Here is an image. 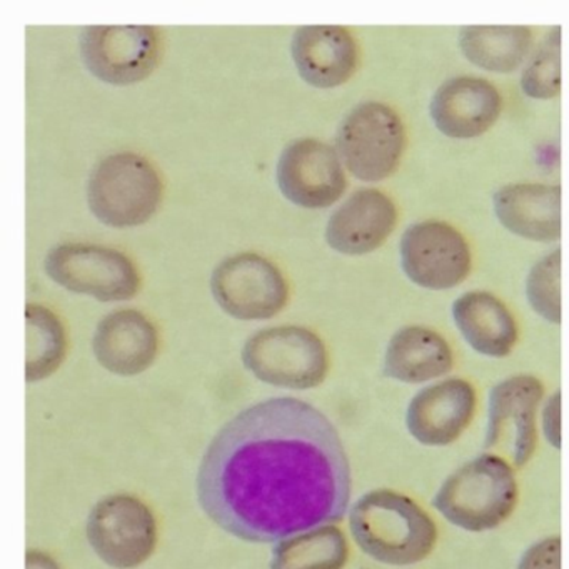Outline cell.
<instances>
[{
    "label": "cell",
    "mask_w": 569,
    "mask_h": 569,
    "mask_svg": "<svg viewBox=\"0 0 569 569\" xmlns=\"http://www.w3.org/2000/svg\"><path fill=\"white\" fill-rule=\"evenodd\" d=\"M455 352L445 336L426 326H405L386 346L382 372L402 385H431L448 378Z\"/></svg>",
    "instance_id": "obj_20"
},
{
    "label": "cell",
    "mask_w": 569,
    "mask_h": 569,
    "mask_svg": "<svg viewBox=\"0 0 569 569\" xmlns=\"http://www.w3.org/2000/svg\"><path fill=\"white\" fill-rule=\"evenodd\" d=\"M539 435L556 451H561V391L551 392L539 412Z\"/></svg>",
    "instance_id": "obj_28"
},
{
    "label": "cell",
    "mask_w": 569,
    "mask_h": 569,
    "mask_svg": "<svg viewBox=\"0 0 569 569\" xmlns=\"http://www.w3.org/2000/svg\"><path fill=\"white\" fill-rule=\"evenodd\" d=\"M478 412V391L468 379L448 376L419 389L405 412L408 435L425 448H448L461 439Z\"/></svg>",
    "instance_id": "obj_13"
},
{
    "label": "cell",
    "mask_w": 569,
    "mask_h": 569,
    "mask_svg": "<svg viewBox=\"0 0 569 569\" xmlns=\"http://www.w3.org/2000/svg\"><path fill=\"white\" fill-rule=\"evenodd\" d=\"M452 319L469 348L485 358H508L519 339L508 306L488 291H468L452 302Z\"/></svg>",
    "instance_id": "obj_21"
},
{
    "label": "cell",
    "mask_w": 569,
    "mask_h": 569,
    "mask_svg": "<svg viewBox=\"0 0 569 569\" xmlns=\"http://www.w3.org/2000/svg\"><path fill=\"white\" fill-rule=\"evenodd\" d=\"M526 299L549 325H561V249L539 259L526 278Z\"/></svg>",
    "instance_id": "obj_25"
},
{
    "label": "cell",
    "mask_w": 569,
    "mask_h": 569,
    "mask_svg": "<svg viewBox=\"0 0 569 569\" xmlns=\"http://www.w3.org/2000/svg\"><path fill=\"white\" fill-rule=\"evenodd\" d=\"M291 56L306 84L335 89L346 84L358 69L355 36L341 26H305L292 36Z\"/></svg>",
    "instance_id": "obj_17"
},
{
    "label": "cell",
    "mask_w": 569,
    "mask_h": 569,
    "mask_svg": "<svg viewBox=\"0 0 569 569\" xmlns=\"http://www.w3.org/2000/svg\"><path fill=\"white\" fill-rule=\"evenodd\" d=\"M92 352L102 368L132 378L151 368L158 358L159 332L151 319L134 309L102 318L92 338Z\"/></svg>",
    "instance_id": "obj_18"
},
{
    "label": "cell",
    "mask_w": 569,
    "mask_h": 569,
    "mask_svg": "<svg viewBox=\"0 0 569 569\" xmlns=\"http://www.w3.org/2000/svg\"><path fill=\"white\" fill-rule=\"evenodd\" d=\"M86 535L102 562L114 569H134L156 551L158 521L141 499L119 492L96 502L88 516Z\"/></svg>",
    "instance_id": "obj_8"
},
{
    "label": "cell",
    "mask_w": 569,
    "mask_h": 569,
    "mask_svg": "<svg viewBox=\"0 0 569 569\" xmlns=\"http://www.w3.org/2000/svg\"><path fill=\"white\" fill-rule=\"evenodd\" d=\"M162 201L158 169L134 152L102 159L89 176V209L109 228L128 229L148 222Z\"/></svg>",
    "instance_id": "obj_4"
},
{
    "label": "cell",
    "mask_w": 569,
    "mask_h": 569,
    "mask_svg": "<svg viewBox=\"0 0 569 569\" xmlns=\"http://www.w3.org/2000/svg\"><path fill=\"white\" fill-rule=\"evenodd\" d=\"M336 151L359 181H385L398 171L405 156V122L385 102H361L339 124Z\"/></svg>",
    "instance_id": "obj_6"
},
{
    "label": "cell",
    "mask_w": 569,
    "mask_h": 569,
    "mask_svg": "<svg viewBox=\"0 0 569 569\" xmlns=\"http://www.w3.org/2000/svg\"><path fill=\"white\" fill-rule=\"evenodd\" d=\"M521 89L528 98L549 101L561 92V29L549 31L541 48L532 54L521 76Z\"/></svg>",
    "instance_id": "obj_26"
},
{
    "label": "cell",
    "mask_w": 569,
    "mask_h": 569,
    "mask_svg": "<svg viewBox=\"0 0 569 569\" xmlns=\"http://www.w3.org/2000/svg\"><path fill=\"white\" fill-rule=\"evenodd\" d=\"M44 268L56 284L101 302L129 301L141 289L134 262L124 252L104 246H56L49 251Z\"/></svg>",
    "instance_id": "obj_9"
},
{
    "label": "cell",
    "mask_w": 569,
    "mask_h": 569,
    "mask_svg": "<svg viewBox=\"0 0 569 569\" xmlns=\"http://www.w3.org/2000/svg\"><path fill=\"white\" fill-rule=\"evenodd\" d=\"M458 44L476 68L509 74L531 56L535 38L522 26H469L459 31Z\"/></svg>",
    "instance_id": "obj_22"
},
{
    "label": "cell",
    "mask_w": 569,
    "mask_h": 569,
    "mask_svg": "<svg viewBox=\"0 0 569 569\" xmlns=\"http://www.w3.org/2000/svg\"><path fill=\"white\" fill-rule=\"evenodd\" d=\"M501 112L502 98L498 89L475 76H458L442 82L429 104L432 124L451 139H475L486 134Z\"/></svg>",
    "instance_id": "obj_15"
},
{
    "label": "cell",
    "mask_w": 569,
    "mask_h": 569,
    "mask_svg": "<svg viewBox=\"0 0 569 569\" xmlns=\"http://www.w3.org/2000/svg\"><path fill=\"white\" fill-rule=\"evenodd\" d=\"M276 182L289 202L305 209L329 208L348 188L338 151L318 139L286 146L276 166Z\"/></svg>",
    "instance_id": "obj_14"
},
{
    "label": "cell",
    "mask_w": 569,
    "mask_h": 569,
    "mask_svg": "<svg viewBox=\"0 0 569 569\" xmlns=\"http://www.w3.org/2000/svg\"><path fill=\"white\" fill-rule=\"evenodd\" d=\"M499 224L535 242L561 238V188L555 184H508L492 198Z\"/></svg>",
    "instance_id": "obj_19"
},
{
    "label": "cell",
    "mask_w": 569,
    "mask_h": 569,
    "mask_svg": "<svg viewBox=\"0 0 569 569\" xmlns=\"http://www.w3.org/2000/svg\"><path fill=\"white\" fill-rule=\"evenodd\" d=\"M26 569H61L59 562L41 549L26 551Z\"/></svg>",
    "instance_id": "obj_29"
},
{
    "label": "cell",
    "mask_w": 569,
    "mask_h": 569,
    "mask_svg": "<svg viewBox=\"0 0 569 569\" xmlns=\"http://www.w3.org/2000/svg\"><path fill=\"white\" fill-rule=\"evenodd\" d=\"M351 489L338 429L296 398L266 399L238 412L209 442L196 478L204 515L256 545L339 525L351 508Z\"/></svg>",
    "instance_id": "obj_1"
},
{
    "label": "cell",
    "mask_w": 569,
    "mask_h": 569,
    "mask_svg": "<svg viewBox=\"0 0 569 569\" xmlns=\"http://www.w3.org/2000/svg\"><path fill=\"white\" fill-rule=\"evenodd\" d=\"M349 552L341 528L318 526L276 542L269 569H345Z\"/></svg>",
    "instance_id": "obj_23"
},
{
    "label": "cell",
    "mask_w": 569,
    "mask_h": 569,
    "mask_svg": "<svg viewBox=\"0 0 569 569\" xmlns=\"http://www.w3.org/2000/svg\"><path fill=\"white\" fill-rule=\"evenodd\" d=\"M561 536L549 535L531 542L519 556L516 569H561Z\"/></svg>",
    "instance_id": "obj_27"
},
{
    "label": "cell",
    "mask_w": 569,
    "mask_h": 569,
    "mask_svg": "<svg viewBox=\"0 0 569 569\" xmlns=\"http://www.w3.org/2000/svg\"><path fill=\"white\" fill-rule=\"evenodd\" d=\"M396 224L395 201L378 189H361L332 212L326 226V241L339 254L365 256L381 248Z\"/></svg>",
    "instance_id": "obj_16"
},
{
    "label": "cell",
    "mask_w": 569,
    "mask_h": 569,
    "mask_svg": "<svg viewBox=\"0 0 569 569\" xmlns=\"http://www.w3.org/2000/svg\"><path fill=\"white\" fill-rule=\"evenodd\" d=\"M241 358L256 379L291 391L318 388L329 372L325 341L301 326L261 329L246 341Z\"/></svg>",
    "instance_id": "obj_5"
},
{
    "label": "cell",
    "mask_w": 569,
    "mask_h": 569,
    "mask_svg": "<svg viewBox=\"0 0 569 569\" xmlns=\"http://www.w3.org/2000/svg\"><path fill=\"white\" fill-rule=\"evenodd\" d=\"M28 358L26 379L39 382L58 371L68 352L64 325L58 315L41 305L26 306Z\"/></svg>",
    "instance_id": "obj_24"
},
{
    "label": "cell",
    "mask_w": 569,
    "mask_h": 569,
    "mask_svg": "<svg viewBox=\"0 0 569 569\" xmlns=\"http://www.w3.org/2000/svg\"><path fill=\"white\" fill-rule=\"evenodd\" d=\"M79 41L86 68L106 84L144 81L161 56L158 31L151 26H91Z\"/></svg>",
    "instance_id": "obj_12"
},
{
    "label": "cell",
    "mask_w": 569,
    "mask_h": 569,
    "mask_svg": "<svg viewBox=\"0 0 569 569\" xmlns=\"http://www.w3.org/2000/svg\"><path fill=\"white\" fill-rule=\"evenodd\" d=\"M352 541L368 558L392 568H411L438 546L435 518L411 496L396 489L365 492L348 512Z\"/></svg>",
    "instance_id": "obj_2"
},
{
    "label": "cell",
    "mask_w": 569,
    "mask_h": 569,
    "mask_svg": "<svg viewBox=\"0 0 569 569\" xmlns=\"http://www.w3.org/2000/svg\"><path fill=\"white\" fill-rule=\"evenodd\" d=\"M212 298L239 321H262L288 305L289 286L281 269L256 252L224 259L211 276Z\"/></svg>",
    "instance_id": "obj_10"
},
{
    "label": "cell",
    "mask_w": 569,
    "mask_h": 569,
    "mask_svg": "<svg viewBox=\"0 0 569 569\" xmlns=\"http://www.w3.org/2000/svg\"><path fill=\"white\" fill-rule=\"evenodd\" d=\"M519 502L516 468L506 456L486 451L462 462L446 476L431 506L449 525L461 531H495L501 528Z\"/></svg>",
    "instance_id": "obj_3"
},
{
    "label": "cell",
    "mask_w": 569,
    "mask_h": 569,
    "mask_svg": "<svg viewBox=\"0 0 569 569\" xmlns=\"http://www.w3.org/2000/svg\"><path fill=\"white\" fill-rule=\"evenodd\" d=\"M545 399V385L536 376L515 375L496 382L488 395L482 446L491 452L502 449L516 469L528 466L538 449Z\"/></svg>",
    "instance_id": "obj_7"
},
{
    "label": "cell",
    "mask_w": 569,
    "mask_h": 569,
    "mask_svg": "<svg viewBox=\"0 0 569 569\" xmlns=\"http://www.w3.org/2000/svg\"><path fill=\"white\" fill-rule=\"evenodd\" d=\"M399 256L406 278L428 291L458 288L471 274V246L449 222L429 219L409 226Z\"/></svg>",
    "instance_id": "obj_11"
}]
</instances>
